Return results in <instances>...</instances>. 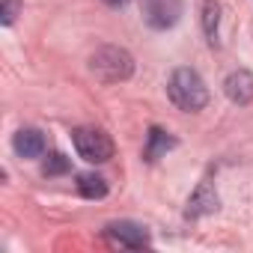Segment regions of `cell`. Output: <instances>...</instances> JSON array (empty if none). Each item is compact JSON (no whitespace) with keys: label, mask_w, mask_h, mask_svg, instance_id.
Returning <instances> with one entry per match:
<instances>
[{"label":"cell","mask_w":253,"mask_h":253,"mask_svg":"<svg viewBox=\"0 0 253 253\" xmlns=\"http://www.w3.org/2000/svg\"><path fill=\"white\" fill-rule=\"evenodd\" d=\"M104 235L119 244V247H128V250H140L149 244V229L143 223H134V220H113L104 226Z\"/></svg>","instance_id":"5b68a950"},{"label":"cell","mask_w":253,"mask_h":253,"mask_svg":"<svg viewBox=\"0 0 253 253\" xmlns=\"http://www.w3.org/2000/svg\"><path fill=\"white\" fill-rule=\"evenodd\" d=\"M72 140H75L78 155L89 164H104L113 158V140L98 128H75Z\"/></svg>","instance_id":"3957f363"},{"label":"cell","mask_w":253,"mask_h":253,"mask_svg":"<svg viewBox=\"0 0 253 253\" xmlns=\"http://www.w3.org/2000/svg\"><path fill=\"white\" fill-rule=\"evenodd\" d=\"M104 3H107V6H125L128 0H104Z\"/></svg>","instance_id":"5bb4252c"},{"label":"cell","mask_w":253,"mask_h":253,"mask_svg":"<svg viewBox=\"0 0 253 253\" xmlns=\"http://www.w3.org/2000/svg\"><path fill=\"white\" fill-rule=\"evenodd\" d=\"M69 167H72V161H69L63 152H51V155L42 161V173H45V176H63V173H69Z\"/></svg>","instance_id":"7c38bea8"},{"label":"cell","mask_w":253,"mask_h":253,"mask_svg":"<svg viewBox=\"0 0 253 253\" xmlns=\"http://www.w3.org/2000/svg\"><path fill=\"white\" fill-rule=\"evenodd\" d=\"M223 92L232 104H250L253 101V72L238 69L223 81Z\"/></svg>","instance_id":"52a82bcc"},{"label":"cell","mask_w":253,"mask_h":253,"mask_svg":"<svg viewBox=\"0 0 253 253\" xmlns=\"http://www.w3.org/2000/svg\"><path fill=\"white\" fill-rule=\"evenodd\" d=\"M12 149L18 158H39L45 152V137L39 128H21L12 137Z\"/></svg>","instance_id":"ba28073f"},{"label":"cell","mask_w":253,"mask_h":253,"mask_svg":"<svg viewBox=\"0 0 253 253\" xmlns=\"http://www.w3.org/2000/svg\"><path fill=\"white\" fill-rule=\"evenodd\" d=\"M167 92H170V101H173L179 110H185V113H197V110H203V107L209 104L206 81H203L194 69H188V66H182V69H176V72L170 75Z\"/></svg>","instance_id":"6da1fadb"},{"label":"cell","mask_w":253,"mask_h":253,"mask_svg":"<svg viewBox=\"0 0 253 253\" xmlns=\"http://www.w3.org/2000/svg\"><path fill=\"white\" fill-rule=\"evenodd\" d=\"M217 206H220V200H217V191H214L209 182H200V185H197V191L188 197L185 217H191V220H197V217H206V214L217 211Z\"/></svg>","instance_id":"8992f818"},{"label":"cell","mask_w":253,"mask_h":253,"mask_svg":"<svg viewBox=\"0 0 253 253\" xmlns=\"http://www.w3.org/2000/svg\"><path fill=\"white\" fill-rule=\"evenodd\" d=\"M217 21H220V3L217 0H206L203 6V27H206V36L214 42V33H217Z\"/></svg>","instance_id":"8fae6325"},{"label":"cell","mask_w":253,"mask_h":253,"mask_svg":"<svg viewBox=\"0 0 253 253\" xmlns=\"http://www.w3.org/2000/svg\"><path fill=\"white\" fill-rule=\"evenodd\" d=\"M173 146H176V140H173L167 131H161V128H149V140H146L143 158L152 164V161H158L161 155H167V149H173Z\"/></svg>","instance_id":"9c48e42d"},{"label":"cell","mask_w":253,"mask_h":253,"mask_svg":"<svg viewBox=\"0 0 253 253\" xmlns=\"http://www.w3.org/2000/svg\"><path fill=\"white\" fill-rule=\"evenodd\" d=\"M89 72L101 81V84H119V81H128L134 75V57L116 48V45H101L92 57H89Z\"/></svg>","instance_id":"7a4b0ae2"},{"label":"cell","mask_w":253,"mask_h":253,"mask_svg":"<svg viewBox=\"0 0 253 253\" xmlns=\"http://www.w3.org/2000/svg\"><path fill=\"white\" fill-rule=\"evenodd\" d=\"M78 191L86 200H101L107 194V182L101 176H95V173H81L78 176Z\"/></svg>","instance_id":"30bf717a"},{"label":"cell","mask_w":253,"mask_h":253,"mask_svg":"<svg viewBox=\"0 0 253 253\" xmlns=\"http://www.w3.org/2000/svg\"><path fill=\"white\" fill-rule=\"evenodd\" d=\"M140 12L152 30H170L182 18V0H140Z\"/></svg>","instance_id":"277c9868"},{"label":"cell","mask_w":253,"mask_h":253,"mask_svg":"<svg viewBox=\"0 0 253 253\" xmlns=\"http://www.w3.org/2000/svg\"><path fill=\"white\" fill-rule=\"evenodd\" d=\"M21 12V0H0V24L9 27Z\"/></svg>","instance_id":"4fadbf2b"}]
</instances>
